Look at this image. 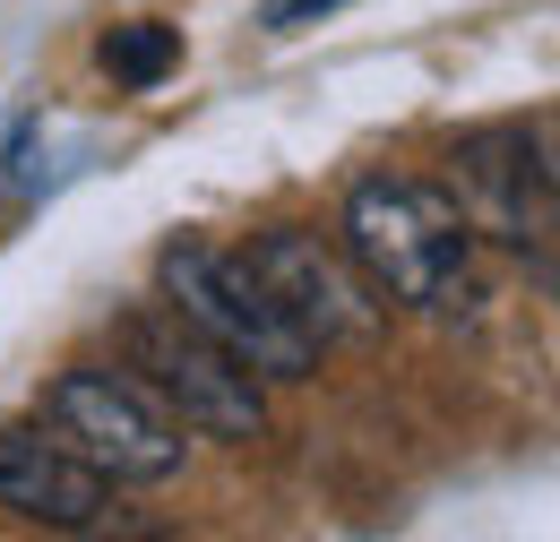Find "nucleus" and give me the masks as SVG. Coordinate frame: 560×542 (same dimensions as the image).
Returning <instances> with one entry per match:
<instances>
[{
	"label": "nucleus",
	"mask_w": 560,
	"mask_h": 542,
	"mask_svg": "<svg viewBox=\"0 0 560 542\" xmlns=\"http://www.w3.org/2000/svg\"><path fill=\"white\" fill-rule=\"evenodd\" d=\"M164 302L199 328L208 344H224L250 379H311L319 370V344L293 328L268 275L250 268V250H224V241H164Z\"/></svg>",
	"instance_id": "f03ea898"
},
{
	"label": "nucleus",
	"mask_w": 560,
	"mask_h": 542,
	"mask_svg": "<svg viewBox=\"0 0 560 542\" xmlns=\"http://www.w3.org/2000/svg\"><path fill=\"white\" fill-rule=\"evenodd\" d=\"M173 61H182V35H173L164 17H139V26H113V35H104V69H113V86H155Z\"/></svg>",
	"instance_id": "0eeeda50"
},
{
	"label": "nucleus",
	"mask_w": 560,
	"mask_h": 542,
	"mask_svg": "<svg viewBox=\"0 0 560 542\" xmlns=\"http://www.w3.org/2000/svg\"><path fill=\"white\" fill-rule=\"evenodd\" d=\"M328 9H346V0H259V26H268V35H293V26L328 17Z\"/></svg>",
	"instance_id": "6e6552de"
},
{
	"label": "nucleus",
	"mask_w": 560,
	"mask_h": 542,
	"mask_svg": "<svg viewBox=\"0 0 560 542\" xmlns=\"http://www.w3.org/2000/svg\"><path fill=\"white\" fill-rule=\"evenodd\" d=\"M0 508L26 526H104L113 482L78 457L52 422H0Z\"/></svg>",
	"instance_id": "423d86ee"
},
{
	"label": "nucleus",
	"mask_w": 560,
	"mask_h": 542,
	"mask_svg": "<svg viewBox=\"0 0 560 542\" xmlns=\"http://www.w3.org/2000/svg\"><path fill=\"white\" fill-rule=\"evenodd\" d=\"M121 370H130V379H139L182 431H199V439H259V431H268V397H259V379H250L224 344L199 337L173 302L121 319Z\"/></svg>",
	"instance_id": "7ed1b4c3"
},
{
	"label": "nucleus",
	"mask_w": 560,
	"mask_h": 542,
	"mask_svg": "<svg viewBox=\"0 0 560 542\" xmlns=\"http://www.w3.org/2000/svg\"><path fill=\"white\" fill-rule=\"evenodd\" d=\"M44 422L70 439L95 474L113 482H173L190 457V431L147 397L130 370H61L44 388Z\"/></svg>",
	"instance_id": "20e7f679"
},
{
	"label": "nucleus",
	"mask_w": 560,
	"mask_h": 542,
	"mask_svg": "<svg viewBox=\"0 0 560 542\" xmlns=\"http://www.w3.org/2000/svg\"><path fill=\"white\" fill-rule=\"evenodd\" d=\"M250 268L268 275V293H277L284 310H293V328L319 344H362L380 337V293L362 284V268H353L346 250H328L319 233H259L250 241Z\"/></svg>",
	"instance_id": "39448f33"
},
{
	"label": "nucleus",
	"mask_w": 560,
	"mask_h": 542,
	"mask_svg": "<svg viewBox=\"0 0 560 542\" xmlns=\"http://www.w3.org/2000/svg\"><path fill=\"white\" fill-rule=\"evenodd\" d=\"M346 259L380 302L406 310H457L475 293V215L440 181L380 173L346 199Z\"/></svg>",
	"instance_id": "f257e3e1"
}]
</instances>
